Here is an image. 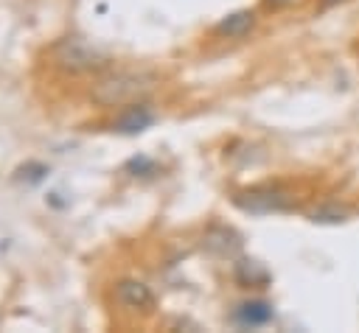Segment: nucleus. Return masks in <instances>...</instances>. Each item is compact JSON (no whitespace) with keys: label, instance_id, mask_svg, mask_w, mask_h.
<instances>
[{"label":"nucleus","instance_id":"0eeeda50","mask_svg":"<svg viewBox=\"0 0 359 333\" xmlns=\"http://www.w3.org/2000/svg\"><path fill=\"white\" fill-rule=\"evenodd\" d=\"M151 120H154V112H151L149 106H143V104H140V106L135 104V106H129V109L118 118L115 129H118V132H126V134H135V132H143Z\"/></svg>","mask_w":359,"mask_h":333},{"label":"nucleus","instance_id":"f03ea898","mask_svg":"<svg viewBox=\"0 0 359 333\" xmlns=\"http://www.w3.org/2000/svg\"><path fill=\"white\" fill-rule=\"evenodd\" d=\"M236 207H241L244 213H255V215H266V213H283L292 207L289 196L280 190V187H250L244 193H238L236 199Z\"/></svg>","mask_w":359,"mask_h":333},{"label":"nucleus","instance_id":"9b49d317","mask_svg":"<svg viewBox=\"0 0 359 333\" xmlns=\"http://www.w3.org/2000/svg\"><path fill=\"white\" fill-rule=\"evenodd\" d=\"M323 3H325V6H331V3H339V0H323Z\"/></svg>","mask_w":359,"mask_h":333},{"label":"nucleus","instance_id":"423d86ee","mask_svg":"<svg viewBox=\"0 0 359 333\" xmlns=\"http://www.w3.org/2000/svg\"><path fill=\"white\" fill-rule=\"evenodd\" d=\"M252 25H255V14L244 8V11L227 14V17L216 25V34H219V36H227V39H241V36H247V34L252 31Z\"/></svg>","mask_w":359,"mask_h":333},{"label":"nucleus","instance_id":"9d476101","mask_svg":"<svg viewBox=\"0 0 359 333\" xmlns=\"http://www.w3.org/2000/svg\"><path fill=\"white\" fill-rule=\"evenodd\" d=\"M266 3H269L272 8H286V6H292L294 0H266Z\"/></svg>","mask_w":359,"mask_h":333},{"label":"nucleus","instance_id":"1a4fd4ad","mask_svg":"<svg viewBox=\"0 0 359 333\" xmlns=\"http://www.w3.org/2000/svg\"><path fill=\"white\" fill-rule=\"evenodd\" d=\"M348 215H351V210L342 207V204H323V207H317L311 213V221H317V224H337V221H345Z\"/></svg>","mask_w":359,"mask_h":333},{"label":"nucleus","instance_id":"6e6552de","mask_svg":"<svg viewBox=\"0 0 359 333\" xmlns=\"http://www.w3.org/2000/svg\"><path fill=\"white\" fill-rule=\"evenodd\" d=\"M236 277H238V283H244V285H264V283L269 280L266 269H264L261 263H255V260H241V263L236 266Z\"/></svg>","mask_w":359,"mask_h":333},{"label":"nucleus","instance_id":"39448f33","mask_svg":"<svg viewBox=\"0 0 359 333\" xmlns=\"http://www.w3.org/2000/svg\"><path fill=\"white\" fill-rule=\"evenodd\" d=\"M272 319V305L269 302H261V299H250V302H241L236 311H233V322L241 325V327H261Z\"/></svg>","mask_w":359,"mask_h":333},{"label":"nucleus","instance_id":"7ed1b4c3","mask_svg":"<svg viewBox=\"0 0 359 333\" xmlns=\"http://www.w3.org/2000/svg\"><path fill=\"white\" fill-rule=\"evenodd\" d=\"M56 62L67 70H90L104 64V56L81 39H65L56 45Z\"/></svg>","mask_w":359,"mask_h":333},{"label":"nucleus","instance_id":"f257e3e1","mask_svg":"<svg viewBox=\"0 0 359 333\" xmlns=\"http://www.w3.org/2000/svg\"><path fill=\"white\" fill-rule=\"evenodd\" d=\"M151 90H154V76L149 73H115L95 84L93 101L101 106H123L143 101Z\"/></svg>","mask_w":359,"mask_h":333},{"label":"nucleus","instance_id":"20e7f679","mask_svg":"<svg viewBox=\"0 0 359 333\" xmlns=\"http://www.w3.org/2000/svg\"><path fill=\"white\" fill-rule=\"evenodd\" d=\"M115 297H118V302L123 308H151V302H154L149 285L140 283V280H123V283H118Z\"/></svg>","mask_w":359,"mask_h":333}]
</instances>
